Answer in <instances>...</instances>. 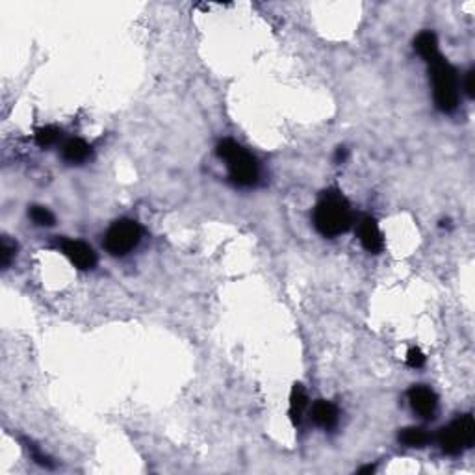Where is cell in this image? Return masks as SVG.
I'll list each match as a JSON object with an SVG mask.
<instances>
[{"label": "cell", "instance_id": "6da1fadb", "mask_svg": "<svg viewBox=\"0 0 475 475\" xmlns=\"http://www.w3.org/2000/svg\"><path fill=\"white\" fill-rule=\"evenodd\" d=\"M351 225H353V212L346 197L338 190H329L323 193L314 208V227L321 236H340L349 231Z\"/></svg>", "mask_w": 475, "mask_h": 475}, {"label": "cell", "instance_id": "7a4b0ae2", "mask_svg": "<svg viewBox=\"0 0 475 475\" xmlns=\"http://www.w3.org/2000/svg\"><path fill=\"white\" fill-rule=\"evenodd\" d=\"M427 64H429L433 95H435L437 108L444 114L455 112L459 106V82H457L455 67L444 58L442 54H438L437 58H433Z\"/></svg>", "mask_w": 475, "mask_h": 475}, {"label": "cell", "instance_id": "3957f363", "mask_svg": "<svg viewBox=\"0 0 475 475\" xmlns=\"http://www.w3.org/2000/svg\"><path fill=\"white\" fill-rule=\"evenodd\" d=\"M218 156L227 162L231 180L236 186L249 188L257 184L258 180V164L255 156L247 153L242 145H238L234 140H223L218 145Z\"/></svg>", "mask_w": 475, "mask_h": 475}, {"label": "cell", "instance_id": "277c9868", "mask_svg": "<svg viewBox=\"0 0 475 475\" xmlns=\"http://www.w3.org/2000/svg\"><path fill=\"white\" fill-rule=\"evenodd\" d=\"M475 440V422L474 418L466 414L457 418L453 424L444 427L438 435V442L442 446L444 453L448 455H459L466 448H472Z\"/></svg>", "mask_w": 475, "mask_h": 475}, {"label": "cell", "instance_id": "5b68a950", "mask_svg": "<svg viewBox=\"0 0 475 475\" xmlns=\"http://www.w3.org/2000/svg\"><path fill=\"white\" fill-rule=\"evenodd\" d=\"M140 240H142V227L132 219H121L108 229L104 238V247L110 255L123 257L134 249L140 244Z\"/></svg>", "mask_w": 475, "mask_h": 475}, {"label": "cell", "instance_id": "8992f818", "mask_svg": "<svg viewBox=\"0 0 475 475\" xmlns=\"http://www.w3.org/2000/svg\"><path fill=\"white\" fill-rule=\"evenodd\" d=\"M60 249L65 257L71 260V264L78 270H93L97 264L95 251L90 245L84 244L80 240H62L60 242Z\"/></svg>", "mask_w": 475, "mask_h": 475}, {"label": "cell", "instance_id": "52a82bcc", "mask_svg": "<svg viewBox=\"0 0 475 475\" xmlns=\"http://www.w3.org/2000/svg\"><path fill=\"white\" fill-rule=\"evenodd\" d=\"M359 240L362 247L372 253V255H377L381 251L385 249V240H383V232H381L377 221L370 216L360 219L359 223Z\"/></svg>", "mask_w": 475, "mask_h": 475}, {"label": "cell", "instance_id": "ba28073f", "mask_svg": "<svg viewBox=\"0 0 475 475\" xmlns=\"http://www.w3.org/2000/svg\"><path fill=\"white\" fill-rule=\"evenodd\" d=\"M409 401H411L412 411L420 414L422 418H433L437 412L438 398L427 386H414L409 392Z\"/></svg>", "mask_w": 475, "mask_h": 475}, {"label": "cell", "instance_id": "9c48e42d", "mask_svg": "<svg viewBox=\"0 0 475 475\" xmlns=\"http://www.w3.org/2000/svg\"><path fill=\"white\" fill-rule=\"evenodd\" d=\"M310 416L314 420V424L318 427H323V429H334L336 424H338V418H340V412L336 409V405L331 403V401H316L312 411H310Z\"/></svg>", "mask_w": 475, "mask_h": 475}, {"label": "cell", "instance_id": "30bf717a", "mask_svg": "<svg viewBox=\"0 0 475 475\" xmlns=\"http://www.w3.org/2000/svg\"><path fill=\"white\" fill-rule=\"evenodd\" d=\"M309 407V396H307V390L303 388V385L296 383L294 388H292V394H290V420L292 424L299 425L303 420V414Z\"/></svg>", "mask_w": 475, "mask_h": 475}, {"label": "cell", "instance_id": "8fae6325", "mask_svg": "<svg viewBox=\"0 0 475 475\" xmlns=\"http://www.w3.org/2000/svg\"><path fill=\"white\" fill-rule=\"evenodd\" d=\"M62 156L69 164H82V162H86L91 156V147L84 140L73 138L62 149Z\"/></svg>", "mask_w": 475, "mask_h": 475}, {"label": "cell", "instance_id": "7c38bea8", "mask_svg": "<svg viewBox=\"0 0 475 475\" xmlns=\"http://www.w3.org/2000/svg\"><path fill=\"white\" fill-rule=\"evenodd\" d=\"M414 49L418 51V54L425 60V62H431L433 58H437L438 54V39L433 32H422L414 41Z\"/></svg>", "mask_w": 475, "mask_h": 475}, {"label": "cell", "instance_id": "4fadbf2b", "mask_svg": "<svg viewBox=\"0 0 475 475\" xmlns=\"http://www.w3.org/2000/svg\"><path fill=\"white\" fill-rule=\"evenodd\" d=\"M399 442L407 448H424L429 442V435L420 427H407L399 433Z\"/></svg>", "mask_w": 475, "mask_h": 475}, {"label": "cell", "instance_id": "5bb4252c", "mask_svg": "<svg viewBox=\"0 0 475 475\" xmlns=\"http://www.w3.org/2000/svg\"><path fill=\"white\" fill-rule=\"evenodd\" d=\"M60 134H62V132H60L56 127H51V125H49V127H41V129L36 132V143L43 149L51 147V145H54V143L58 142Z\"/></svg>", "mask_w": 475, "mask_h": 475}, {"label": "cell", "instance_id": "9a60e30c", "mask_svg": "<svg viewBox=\"0 0 475 475\" xmlns=\"http://www.w3.org/2000/svg\"><path fill=\"white\" fill-rule=\"evenodd\" d=\"M28 216H30V219H32L34 223L39 227H52L54 225V216H52V212L49 210V208H45V206H30V210H28Z\"/></svg>", "mask_w": 475, "mask_h": 475}, {"label": "cell", "instance_id": "2e32d148", "mask_svg": "<svg viewBox=\"0 0 475 475\" xmlns=\"http://www.w3.org/2000/svg\"><path fill=\"white\" fill-rule=\"evenodd\" d=\"M15 251H17V244H13L12 240L8 236H2V245H0V262H2V268L6 270L8 266L12 264V258L15 257Z\"/></svg>", "mask_w": 475, "mask_h": 475}, {"label": "cell", "instance_id": "e0dca14e", "mask_svg": "<svg viewBox=\"0 0 475 475\" xmlns=\"http://www.w3.org/2000/svg\"><path fill=\"white\" fill-rule=\"evenodd\" d=\"M28 451H30V455H32V459L39 464V466H43V468H54V463H52L45 453H41V450H39L38 446H34V444L28 442Z\"/></svg>", "mask_w": 475, "mask_h": 475}, {"label": "cell", "instance_id": "ac0fdd59", "mask_svg": "<svg viewBox=\"0 0 475 475\" xmlns=\"http://www.w3.org/2000/svg\"><path fill=\"white\" fill-rule=\"evenodd\" d=\"M425 364V355L418 349V347H411L407 353V366L411 368H422Z\"/></svg>", "mask_w": 475, "mask_h": 475}, {"label": "cell", "instance_id": "d6986e66", "mask_svg": "<svg viewBox=\"0 0 475 475\" xmlns=\"http://www.w3.org/2000/svg\"><path fill=\"white\" fill-rule=\"evenodd\" d=\"M474 77H475L474 69H472V71L466 73V80H464V88H466V93H468V97H474V93H475Z\"/></svg>", "mask_w": 475, "mask_h": 475}, {"label": "cell", "instance_id": "ffe728a7", "mask_svg": "<svg viewBox=\"0 0 475 475\" xmlns=\"http://www.w3.org/2000/svg\"><path fill=\"white\" fill-rule=\"evenodd\" d=\"M346 158H347V149L338 147V151H336V162L340 164V162H346Z\"/></svg>", "mask_w": 475, "mask_h": 475}, {"label": "cell", "instance_id": "44dd1931", "mask_svg": "<svg viewBox=\"0 0 475 475\" xmlns=\"http://www.w3.org/2000/svg\"><path fill=\"white\" fill-rule=\"evenodd\" d=\"M372 472H375V466H366V468L360 470L359 474H372Z\"/></svg>", "mask_w": 475, "mask_h": 475}]
</instances>
